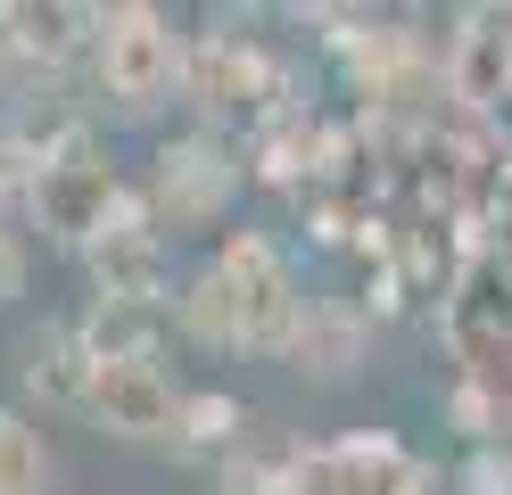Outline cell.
I'll return each instance as SVG.
<instances>
[{
	"label": "cell",
	"mask_w": 512,
	"mask_h": 495,
	"mask_svg": "<svg viewBox=\"0 0 512 495\" xmlns=\"http://www.w3.org/2000/svg\"><path fill=\"white\" fill-rule=\"evenodd\" d=\"M182 330L199 347H223V355H290L298 347V322H306V297L290 281V264L265 231H223V248L182 281L174 297Z\"/></svg>",
	"instance_id": "1"
},
{
	"label": "cell",
	"mask_w": 512,
	"mask_h": 495,
	"mask_svg": "<svg viewBox=\"0 0 512 495\" xmlns=\"http://www.w3.org/2000/svg\"><path fill=\"white\" fill-rule=\"evenodd\" d=\"M50 479H58V454L42 438V421L0 405V495H50Z\"/></svg>",
	"instance_id": "7"
},
{
	"label": "cell",
	"mask_w": 512,
	"mask_h": 495,
	"mask_svg": "<svg viewBox=\"0 0 512 495\" xmlns=\"http://www.w3.org/2000/svg\"><path fill=\"white\" fill-rule=\"evenodd\" d=\"M232 198H240V149L223 141L215 124L174 132V141L157 149V174H149V215H157V231H166V223H223Z\"/></svg>",
	"instance_id": "4"
},
{
	"label": "cell",
	"mask_w": 512,
	"mask_h": 495,
	"mask_svg": "<svg viewBox=\"0 0 512 495\" xmlns=\"http://www.w3.org/2000/svg\"><path fill=\"white\" fill-rule=\"evenodd\" d=\"M34 174H42V165H34V149H25V141H9V132H0V207H9L17 190H34Z\"/></svg>",
	"instance_id": "9"
},
{
	"label": "cell",
	"mask_w": 512,
	"mask_h": 495,
	"mask_svg": "<svg viewBox=\"0 0 512 495\" xmlns=\"http://www.w3.org/2000/svg\"><path fill=\"white\" fill-rule=\"evenodd\" d=\"M9 297H25V240L0 223V306H9Z\"/></svg>",
	"instance_id": "10"
},
{
	"label": "cell",
	"mask_w": 512,
	"mask_h": 495,
	"mask_svg": "<svg viewBox=\"0 0 512 495\" xmlns=\"http://www.w3.org/2000/svg\"><path fill=\"white\" fill-rule=\"evenodd\" d=\"M83 421H100L124 446H174L182 438V388L157 355H100L83 388Z\"/></svg>",
	"instance_id": "3"
},
{
	"label": "cell",
	"mask_w": 512,
	"mask_h": 495,
	"mask_svg": "<svg viewBox=\"0 0 512 495\" xmlns=\"http://www.w3.org/2000/svg\"><path fill=\"white\" fill-rule=\"evenodd\" d=\"M223 438H240V396H223V388L182 396V438L174 446H223Z\"/></svg>",
	"instance_id": "8"
},
{
	"label": "cell",
	"mask_w": 512,
	"mask_h": 495,
	"mask_svg": "<svg viewBox=\"0 0 512 495\" xmlns=\"http://www.w3.org/2000/svg\"><path fill=\"white\" fill-rule=\"evenodd\" d=\"M413 454L397 438H339L298 462V495H405Z\"/></svg>",
	"instance_id": "5"
},
{
	"label": "cell",
	"mask_w": 512,
	"mask_h": 495,
	"mask_svg": "<svg viewBox=\"0 0 512 495\" xmlns=\"http://www.w3.org/2000/svg\"><path fill=\"white\" fill-rule=\"evenodd\" d=\"M91 339L75 322H42L25 339V396H42L50 413H83V388H91Z\"/></svg>",
	"instance_id": "6"
},
{
	"label": "cell",
	"mask_w": 512,
	"mask_h": 495,
	"mask_svg": "<svg viewBox=\"0 0 512 495\" xmlns=\"http://www.w3.org/2000/svg\"><path fill=\"white\" fill-rule=\"evenodd\" d=\"M100 33H91V66H100V99L124 116V124H141L157 116L174 99L182 83V33L157 17V9H108V17H91Z\"/></svg>",
	"instance_id": "2"
}]
</instances>
